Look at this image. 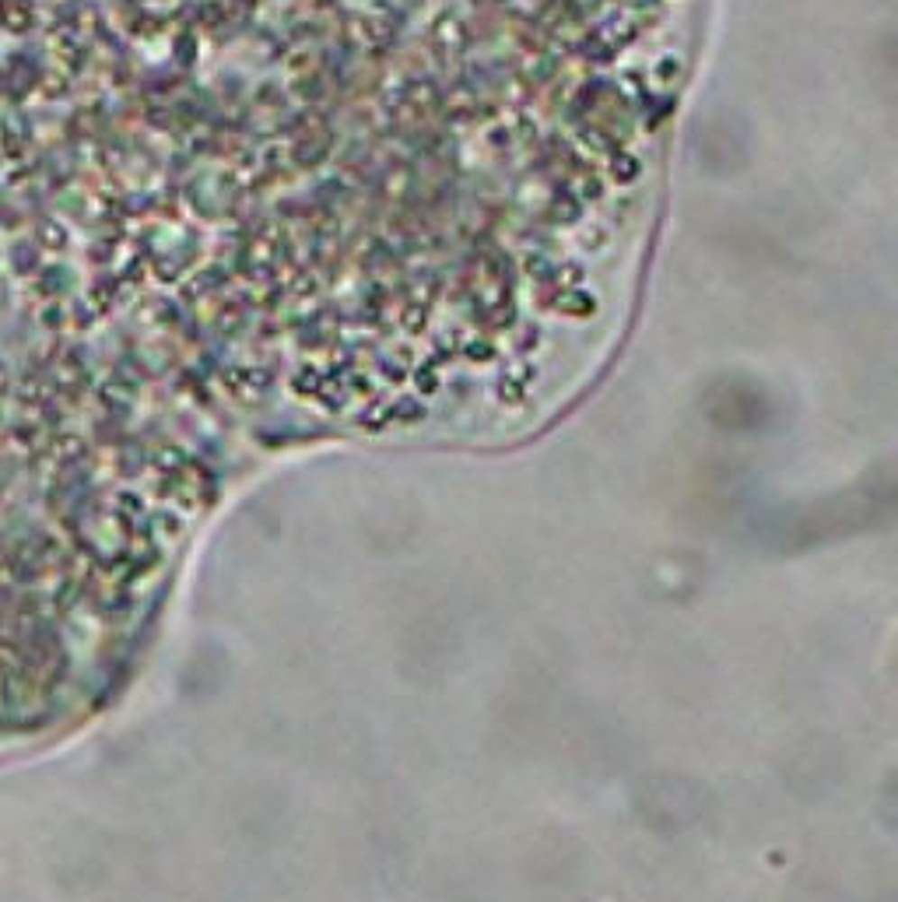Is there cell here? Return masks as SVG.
Wrapping results in <instances>:
<instances>
[{"label": "cell", "instance_id": "7a4b0ae2", "mask_svg": "<svg viewBox=\"0 0 898 902\" xmlns=\"http://www.w3.org/2000/svg\"><path fill=\"white\" fill-rule=\"evenodd\" d=\"M0 4H4V0H0Z\"/></svg>", "mask_w": 898, "mask_h": 902}, {"label": "cell", "instance_id": "6da1fadb", "mask_svg": "<svg viewBox=\"0 0 898 902\" xmlns=\"http://www.w3.org/2000/svg\"><path fill=\"white\" fill-rule=\"evenodd\" d=\"M0 18H4V29L29 32L35 22V4L32 0H4L0 4Z\"/></svg>", "mask_w": 898, "mask_h": 902}]
</instances>
